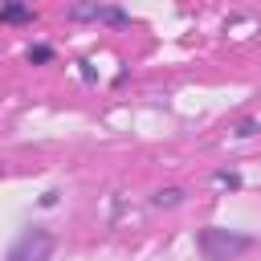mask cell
Masks as SVG:
<instances>
[{"mask_svg":"<svg viewBox=\"0 0 261 261\" xmlns=\"http://www.w3.org/2000/svg\"><path fill=\"white\" fill-rule=\"evenodd\" d=\"M24 61H29V65H53V61H57V49L45 45V41H33V45L24 49Z\"/></svg>","mask_w":261,"mask_h":261,"instance_id":"6","label":"cell"},{"mask_svg":"<svg viewBox=\"0 0 261 261\" xmlns=\"http://www.w3.org/2000/svg\"><path fill=\"white\" fill-rule=\"evenodd\" d=\"M37 204H41V208H57V204H61V192H57V188H49V192H45Z\"/></svg>","mask_w":261,"mask_h":261,"instance_id":"11","label":"cell"},{"mask_svg":"<svg viewBox=\"0 0 261 261\" xmlns=\"http://www.w3.org/2000/svg\"><path fill=\"white\" fill-rule=\"evenodd\" d=\"M196 249L204 261H241L249 249H257V237L253 232H237V228H220V224H208L196 232Z\"/></svg>","mask_w":261,"mask_h":261,"instance_id":"1","label":"cell"},{"mask_svg":"<svg viewBox=\"0 0 261 261\" xmlns=\"http://www.w3.org/2000/svg\"><path fill=\"white\" fill-rule=\"evenodd\" d=\"M77 77H82L86 86H98V69H94V61L82 57V61H77Z\"/></svg>","mask_w":261,"mask_h":261,"instance_id":"10","label":"cell"},{"mask_svg":"<svg viewBox=\"0 0 261 261\" xmlns=\"http://www.w3.org/2000/svg\"><path fill=\"white\" fill-rule=\"evenodd\" d=\"M102 24H106V29H130V12H126V8H118V4H110Z\"/></svg>","mask_w":261,"mask_h":261,"instance_id":"9","label":"cell"},{"mask_svg":"<svg viewBox=\"0 0 261 261\" xmlns=\"http://www.w3.org/2000/svg\"><path fill=\"white\" fill-rule=\"evenodd\" d=\"M0 20H4V24H33V20H37V8H33L29 0H4Z\"/></svg>","mask_w":261,"mask_h":261,"instance_id":"4","label":"cell"},{"mask_svg":"<svg viewBox=\"0 0 261 261\" xmlns=\"http://www.w3.org/2000/svg\"><path fill=\"white\" fill-rule=\"evenodd\" d=\"M228 130H232L237 139H253V135H261V122H257L253 114H245V118H237V122H232Z\"/></svg>","mask_w":261,"mask_h":261,"instance_id":"8","label":"cell"},{"mask_svg":"<svg viewBox=\"0 0 261 261\" xmlns=\"http://www.w3.org/2000/svg\"><path fill=\"white\" fill-rule=\"evenodd\" d=\"M184 196H188V192L175 188V184H171V188H155V192H151V208H159V212H163V208H179Z\"/></svg>","mask_w":261,"mask_h":261,"instance_id":"5","label":"cell"},{"mask_svg":"<svg viewBox=\"0 0 261 261\" xmlns=\"http://www.w3.org/2000/svg\"><path fill=\"white\" fill-rule=\"evenodd\" d=\"M241 171H228V167H220V171H212V188H220V192H241Z\"/></svg>","mask_w":261,"mask_h":261,"instance_id":"7","label":"cell"},{"mask_svg":"<svg viewBox=\"0 0 261 261\" xmlns=\"http://www.w3.org/2000/svg\"><path fill=\"white\" fill-rule=\"evenodd\" d=\"M106 8H110V0H73L65 8V20L69 24H102Z\"/></svg>","mask_w":261,"mask_h":261,"instance_id":"3","label":"cell"},{"mask_svg":"<svg viewBox=\"0 0 261 261\" xmlns=\"http://www.w3.org/2000/svg\"><path fill=\"white\" fill-rule=\"evenodd\" d=\"M53 249H57V237H53L49 228L33 224V228H24V232L8 245L4 261H49V257H53Z\"/></svg>","mask_w":261,"mask_h":261,"instance_id":"2","label":"cell"}]
</instances>
